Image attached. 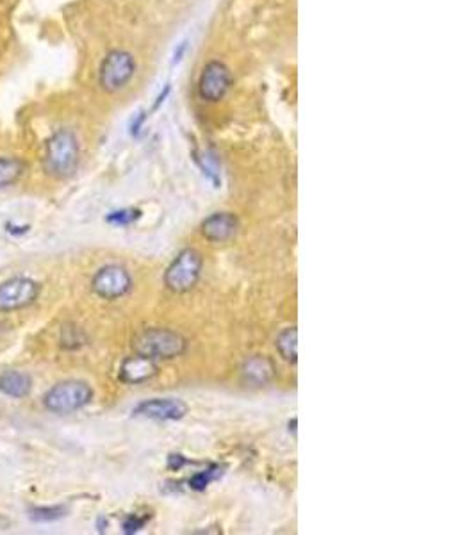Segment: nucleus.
Listing matches in <instances>:
<instances>
[{"mask_svg": "<svg viewBox=\"0 0 476 535\" xmlns=\"http://www.w3.org/2000/svg\"><path fill=\"white\" fill-rule=\"evenodd\" d=\"M39 294V284L30 279L17 276L0 284V312H11L34 303Z\"/></svg>", "mask_w": 476, "mask_h": 535, "instance_id": "0eeeda50", "label": "nucleus"}, {"mask_svg": "<svg viewBox=\"0 0 476 535\" xmlns=\"http://www.w3.org/2000/svg\"><path fill=\"white\" fill-rule=\"evenodd\" d=\"M136 59L130 52L115 48L103 57L99 68V84L106 93H118L130 84L136 75Z\"/></svg>", "mask_w": 476, "mask_h": 535, "instance_id": "f03ea898", "label": "nucleus"}, {"mask_svg": "<svg viewBox=\"0 0 476 535\" xmlns=\"http://www.w3.org/2000/svg\"><path fill=\"white\" fill-rule=\"evenodd\" d=\"M145 525V519H137V518H129L127 521H125L123 525V530L127 532V534H132V532H137L139 528Z\"/></svg>", "mask_w": 476, "mask_h": 535, "instance_id": "6ab92c4d", "label": "nucleus"}, {"mask_svg": "<svg viewBox=\"0 0 476 535\" xmlns=\"http://www.w3.org/2000/svg\"><path fill=\"white\" fill-rule=\"evenodd\" d=\"M155 373H157V366L154 359L145 357L141 354L125 359L120 367V378L125 384H141L150 380Z\"/></svg>", "mask_w": 476, "mask_h": 535, "instance_id": "9d476101", "label": "nucleus"}, {"mask_svg": "<svg viewBox=\"0 0 476 535\" xmlns=\"http://www.w3.org/2000/svg\"><path fill=\"white\" fill-rule=\"evenodd\" d=\"M130 285H132V281H130L129 272L116 264H109L99 270L91 282L95 293L103 300H116V298L125 296L130 291Z\"/></svg>", "mask_w": 476, "mask_h": 535, "instance_id": "6e6552de", "label": "nucleus"}, {"mask_svg": "<svg viewBox=\"0 0 476 535\" xmlns=\"http://www.w3.org/2000/svg\"><path fill=\"white\" fill-rule=\"evenodd\" d=\"M200 272H202V257L197 250L188 248L177 255L172 266L168 268L164 281L173 293H186L197 285Z\"/></svg>", "mask_w": 476, "mask_h": 535, "instance_id": "39448f33", "label": "nucleus"}, {"mask_svg": "<svg viewBox=\"0 0 476 535\" xmlns=\"http://www.w3.org/2000/svg\"><path fill=\"white\" fill-rule=\"evenodd\" d=\"M93 398V391L90 385L81 382V380H66L54 387L45 394L43 405L50 412L56 414H70L75 410H81L86 407Z\"/></svg>", "mask_w": 476, "mask_h": 535, "instance_id": "20e7f679", "label": "nucleus"}, {"mask_svg": "<svg viewBox=\"0 0 476 535\" xmlns=\"http://www.w3.org/2000/svg\"><path fill=\"white\" fill-rule=\"evenodd\" d=\"M137 218H139V211H134V209H123V211L111 212V214L108 216V221L115 225H129L132 223L134 220H137Z\"/></svg>", "mask_w": 476, "mask_h": 535, "instance_id": "a211bd4d", "label": "nucleus"}, {"mask_svg": "<svg viewBox=\"0 0 476 535\" xmlns=\"http://www.w3.org/2000/svg\"><path fill=\"white\" fill-rule=\"evenodd\" d=\"M219 475H221L219 467H210V470L202 471V473H197L189 483H191V487L197 489V491H202V489H206L212 480L218 478Z\"/></svg>", "mask_w": 476, "mask_h": 535, "instance_id": "f3484780", "label": "nucleus"}, {"mask_svg": "<svg viewBox=\"0 0 476 535\" xmlns=\"http://www.w3.org/2000/svg\"><path fill=\"white\" fill-rule=\"evenodd\" d=\"M66 514L65 507H38V509H32L29 512V518L32 521L38 523H47V521H56L61 519Z\"/></svg>", "mask_w": 476, "mask_h": 535, "instance_id": "dca6fc26", "label": "nucleus"}, {"mask_svg": "<svg viewBox=\"0 0 476 535\" xmlns=\"http://www.w3.org/2000/svg\"><path fill=\"white\" fill-rule=\"evenodd\" d=\"M184 401L173 400V398H154V400L143 401L134 409V416H141V418L157 419V421H173V419H181L186 414Z\"/></svg>", "mask_w": 476, "mask_h": 535, "instance_id": "1a4fd4ad", "label": "nucleus"}, {"mask_svg": "<svg viewBox=\"0 0 476 535\" xmlns=\"http://www.w3.org/2000/svg\"><path fill=\"white\" fill-rule=\"evenodd\" d=\"M79 154L81 150H79L77 136L70 129L56 130L45 145V170L52 177H70L77 170Z\"/></svg>", "mask_w": 476, "mask_h": 535, "instance_id": "f257e3e1", "label": "nucleus"}, {"mask_svg": "<svg viewBox=\"0 0 476 535\" xmlns=\"http://www.w3.org/2000/svg\"><path fill=\"white\" fill-rule=\"evenodd\" d=\"M241 375L243 380L250 385H266L275 375L273 363L270 359L261 357V355H255V357L248 359L245 364H243V370H241Z\"/></svg>", "mask_w": 476, "mask_h": 535, "instance_id": "f8f14e48", "label": "nucleus"}, {"mask_svg": "<svg viewBox=\"0 0 476 535\" xmlns=\"http://www.w3.org/2000/svg\"><path fill=\"white\" fill-rule=\"evenodd\" d=\"M232 88L230 68L224 61H209L198 77V95L204 102H219Z\"/></svg>", "mask_w": 476, "mask_h": 535, "instance_id": "423d86ee", "label": "nucleus"}, {"mask_svg": "<svg viewBox=\"0 0 476 535\" xmlns=\"http://www.w3.org/2000/svg\"><path fill=\"white\" fill-rule=\"evenodd\" d=\"M23 163L14 157H0V188H8L22 177Z\"/></svg>", "mask_w": 476, "mask_h": 535, "instance_id": "2eb2a0df", "label": "nucleus"}, {"mask_svg": "<svg viewBox=\"0 0 476 535\" xmlns=\"http://www.w3.org/2000/svg\"><path fill=\"white\" fill-rule=\"evenodd\" d=\"M136 354L157 359H173L184 354L186 339L181 334L166 330V328H150L134 339Z\"/></svg>", "mask_w": 476, "mask_h": 535, "instance_id": "7ed1b4c3", "label": "nucleus"}, {"mask_svg": "<svg viewBox=\"0 0 476 535\" xmlns=\"http://www.w3.org/2000/svg\"><path fill=\"white\" fill-rule=\"evenodd\" d=\"M0 391L11 398H26L30 393L29 375L20 372H6L0 375Z\"/></svg>", "mask_w": 476, "mask_h": 535, "instance_id": "ddd939ff", "label": "nucleus"}, {"mask_svg": "<svg viewBox=\"0 0 476 535\" xmlns=\"http://www.w3.org/2000/svg\"><path fill=\"white\" fill-rule=\"evenodd\" d=\"M237 230V220L236 216L230 212H216V214L209 216L202 223V232L209 241L215 243H225L230 238H234V234Z\"/></svg>", "mask_w": 476, "mask_h": 535, "instance_id": "9b49d317", "label": "nucleus"}, {"mask_svg": "<svg viewBox=\"0 0 476 535\" xmlns=\"http://www.w3.org/2000/svg\"><path fill=\"white\" fill-rule=\"evenodd\" d=\"M296 343H298V332H296L295 327L286 328L277 337V348H279L280 355L288 363H296L298 361V345Z\"/></svg>", "mask_w": 476, "mask_h": 535, "instance_id": "4468645a", "label": "nucleus"}]
</instances>
